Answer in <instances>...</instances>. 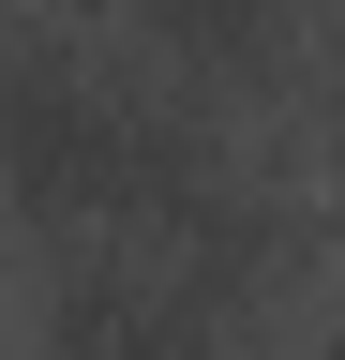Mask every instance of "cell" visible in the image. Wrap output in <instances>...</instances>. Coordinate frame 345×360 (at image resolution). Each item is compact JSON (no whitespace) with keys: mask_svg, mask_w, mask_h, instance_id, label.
<instances>
[{"mask_svg":"<svg viewBox=\"0 0 345 360\" xmlns=\"http://www.w3.org/2000/svg\"><path fill=\"white\" fill-rule=\"evenodd\" d=\"M46 360H226V300H210L181 255H136V240L60 255V285H46Z\"/></svg>","mask_w":345,"mask_h":360,"instance_id":"6da1fadb","label":"cell"},{"mask_svg":"<svg viewBox=\"0 0 345 360\" xmlns=\"http://www.w3.org/2000/svg\"><path fill=\"white\" fill-rule=\"evenodd\" d=\"M330 360H345V330H330Z\"/></svg>","mask_w":345,"mask_h":360,"instance_id":"7a4b0ae2","label":"cell"}]
</instances>
